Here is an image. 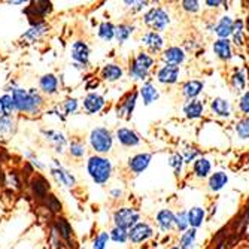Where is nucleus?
<instances>
[{"label": "nucleus", "instance_id": "nucleus-35", "mask_svg": "<svg viewBox=\"0 0 249 249\" xmlns=\"http://www.w3.org/2000/svg\"><path fill=\"white\" fill-rule=\"evenodd\" d=\"M206 221V209L201 206H193L188 211V222H190V229H200Z\"/></svg>", "mask_w": 249, "mask_h": 249}, {"label": "nucleus", "instance_id": "nucleus-6", "mask_svg": "<svg viewBox=\"0 0 249 249\" xmlns=\"http://www.w3.org/2000/svg\"><path fill=\"white\" fill-rule=\"evenodd\" d=\"M53 11H54L53 2H48V0H33V2H29L27 6L22 9V14L27 17L30 24H33V22L45 21V18L50 14H53Z\"/></svg>", "mask_w": 249, "mask_h": 249}, {"label": "nucleus", "instance_id": "nucleus-42", "mask_svg": "<svg viewBox=\"0 0 249 249\" xmlns=\"http://www.w3.org/2000/svg\"><path fill=\"white\" fill-rule=\"evenodd\" d=\"M61 112L66 117H71V115H76L79 109H81V103L76 97H67L63 100L61 106H60Z\"/></svg>", "mask_w": 249, "mask_h": 249}, {"label": "nucleus", "instance_id": "nucleus-54", "mask_svg": "<svg viewBox=\"0 0 249 249\" xmlns=\"http://www.w3.org/2000/svg\"><path fill=\"white\" fill-rule=\"evenodd\" d=\"M230 40L233 43V47L245 48L246 47V32H233Z\"/></svg>", "mask_w": 249, "mask_h": 249}, {"label": "nucleus", "instance_id": "nucleus-26", "mask_svg": "<svg viewBox=\"0 0 249 249\" xmlns=\"http://www.w3.org/2000/svg\"><path fill=\"white\" fill-rule=\"evenodd\" d=\"M138 91H139V97L142 99L145 106H151L160 99V89H158V87L152 81L143 82L138 88Z\"/></svg>", "mask_w": 249, "mask_h": 249}, {"label": "nucleus", "instance_id": "nucleus-52", "mask_svg": "<svg viewBox=\"0 0 249 249\" xmlns=\"http://www.w3.org/2000/svg\"><path fill=\"white\" fill-rule=\"evenodd\" d=\"M180 8H182L184 12H187L190 15H194L201 9L200 2H197V0H184V2H180Z\"/></svg>", "mask_w": 249, "mask_h": 249}, {"label": "nucleus", "instance_id": "nucleus-12", "mask_svg": "<svg viewBox=\"0 0 249 249\" xmlns=\"http://www.w3.org/2000/svg\"><path fill=\"white\" fill-rule=\"evenodd\" d=\"M51 30V26L48 24L47 21H40V22H33L30 24V27L21 35L19 42L26 43V45H32L36 43L39 40H42L45 36H47Z\"/></svg>", "mask_w": 249, "mask_h": 249}, {"label": "nucleus", "instance_id": "nucleus-37", "mask_svg": "<svg viewBox=\"0 0 249 249\" xmlns=\"http://www.w3.org/2000/svg\"><path fill=\"white\" fill-rule=\"evenodd\" d=\"M136 32V26L131 22H121V24L115 26V40L120 45H124Z\"/></svg>", "mask_w": 249, "mask_h": 249}, {"label": "nucleus", "instance_id": "nucleus-55", "mask_svg": "<svg viewBox=\"0 0 249 249\" xmlns=\"http://www.w3.org/2000/svg\"><path fill=\"white\" fill-rule=\"evenodd\" d=\"M24 157L27 158L29 164H30L32 167H35L36 170H43V169H45V164L39 160V157H37V155H35L32 151H27V152L24 154Z\"/></svg>", "mask_w": 249, "mask_h": 249}, {"label": "nucleus", "instance_id": "nucleus-23", "mask_svg": "<svg viewBox=\"0 0 249 249\" xmlns=\"http://www.w3.org/2000/svg\"><path fill=\"white\" fill-rule=\"evenodd\" d=\"M155 225L163 234H169L175 230V212L172 209H160L155 213Z\"/></svg>", "mask_w": 249, "mask_h": 249}, {"label": "nucleus", "instance_id": "nucleus-22", "mask_svg": "<svg viewBox=\"0 0 249 249\" xmlns=\"http://www.w3.org/2000/svg\"><path fill=\"white\" fill-rule=\"evenodd\" d=\"M39 91L43 96H55L60 93V78L55 73H45L39 78Z\"/></svg>", "mask_w": 249, "mask_h": 249}, {"label": "nucleus", "instance_id": "nucleus-44", "mask_svg": "<svg viewBox=\"0 0 249 249\" xmlns=\"http://www.w3.org/2000/svg\"><path fill=\"white\" fill-rule=\"evenodd\" d=\"M190 229L188 222V211H179L175 213V230L178 233H185Z\"/></svg>", "mask_w": 249, "mask_h": 249}, {"label": "nucleus", "instance_id": "nucleus-8", "mask_svg": "<svg viewBox=\"0 0 249 249\" xmlns=\"http://www.w3.org/2000/svg\"><path fill=\"white\" fill-rule=\"evenodd\" d=\"M48 170H50L51 178L55 180V184L64 188H69V190L76 187V176L71 170H67L58 160H55V158L50 163Z\"/></svg>", "mask_w": 249, "mask_h": 249}, {"label": "nucleus", "instance_id": "nucleus-20", "mask_svg": "<svg viewBox=\"0 0 249 249\" xmlns=\"http://www.w3.org/2000/svg\"><path fill=\"white\" fill-rule=\"evenodd\" d=\"M125 72L123 69V66L118 63H106L102 66V69L99 72V79L107 84H115L124 78Z\"/></svg>", "mask_w": 249, "mask_h": 249}, {"label": "nucleus", "instance_id": "nucleus-40", "mask_svg": "<svg viewBox=\"0 0 249 249\" xmlns=\"http://www.w3.org/2000/svg\"><path fill=\"white\" fill-rule=\"evenodd\" d=\"M40 205L47 209L50 213H54L55 216L57 215H60L61 213V211H63V205H61V201H60V198L55 196V194H48L47 197H45L42 201H40Z\"/></svg>", "mask_w": 249, "mask_h": 249}, {"label": "nucleus", "instance_id": "nucleus-38", "mask_svg": "<svg viewBox=\"0 0 249 249\" xmlns=\"http://www.w3.org/2000/svg\"><path fill=\"white\" fill-rule=\"evenodd\" d=\"M178 246L179 249H197V230L188 229L185 233L180 234Z\"/></svg>", "mask_w": 249, "mask_h": 249}, {"label": "nucleus", "instance_id": "nucleus-46", "mask_svg": "<svg viewBox=\"0 0 249 249\" xmlns=\"http://www.w3.org/2000/svg\"><path fill=\"white\" fill-rule=\"evenodd\" d=\"M107 233H109V239L117 245H125L128 242V230L112 227Z\"/></svg>", "mask_w": 249, "mask_h": 249}, {"label": "nucleus", "instance_id": "nucleus-3", "mask_svg": "<svg viewBox=\"0 0 249 249\" xmlns=\"http://www.w3.org/2000/svg\"><path fill=\"white\" fill-rule=\"evenodd\" d=\"M87 143L94 154L107 155L109 152H112V149H114L115 136L107 127L97 125V127L89 130L88 138H87Z\"/></svg>", "mask_w": 249, "mask_h": 249}, {"label": "nucleus", "instance_id": "nucleus-30", "mask_svg": "<svg viewBox=\"0 0 249 249\" xmlns=\"http://www.w3.org/2000/svg\"><path fill=\"white\" fill-rule=\"evenodd\" d=\"M193 175L197 179H208L212 175V163L206 157H198L193 163Z\"/></svg>", "mask_w": 249, "mask_h": 249}, {"label": "nucleus", "instance_id": "nucleus-4", "mask_svg": "<svg viewBox=\"0 0 249 249\" xmlns=\"http://www.w3.org/2000/svg\"><path fill=\"white\" fill-rule=\"evenodd\" d=\"M142 22L151 32L163 33L169 29L172 22V15L164 6H151L142 17Z\"/></svg>", "mask_w": 249, "mask_h": 249}, {"label": "nucleus", "instance_id": "nucleus-15", "mask_svg": "<svg viewBox=\"0 0 249 249\" xmlns=\"http://www.w3.org/2000/svg\"><path fill=\"white\" fill-rule=\"evenodd\" d=\"M180 67L160 64L155 71V81L161 85H175L180 79Z\"/></svg>", "mask_w": 249, "mask_h": 249}, {"label": "nucleus", "instance_id": "nucleus-48", "mask_svg": "<svg viewBox=\"0 0 249 249\" xmlns=\"http://www.w3.org/2000/svg\"><path fill=\"white\" fill-rule=\"evenodd\" d=\"M109 242H110L109 233L105 231V230H102V231H99V233L94 236V239H93V242H91V249H106Z\"/></svg>", "mask_w": 249, "mask_h": 249}, {"label": "nucleus", "instance_id": "nucleus-59", "mask_svg": "<svg viewBox=\"0 0 249 249\" xmlns=\"http://www.w3.org/2000/svg\"><path fill=\"white\" fill-rule=\"evenodd\" d=\"M99 85H100V79H99V78H91L89 81H87V84H85V89H87L88 93H91L93 89H96Z\"/></svg>", "mask_w": 249, "mask_h": 249}, {"label": "nucleus", "instance_id": "nucleus-41", "mask_svg": "<svg viewBox=\"0 0 249 249\" xmlns=\"http://www.w3.org/2000/svg\"><path fill=\"white\" fill-rule=\"evenodd\" d=\"M67 152L73 158V160H82L87 155V145L81 139H72L67 146Z\"/></svg>", "mask_w": 249, "mask_h": 249}, {"label": "nucleus", "instance_id": "nucleus-60", "mask_svg": "<svg viewBox=\"0 0 249 249\" xmlns=\"http://www.w3.org/2000/svg\"><path fill=\"white\" fill-rule=\"evenodd\" d=\"M225 3H227V2H221V0H206V2H205V5L209 9H218L219 6H222Z\"/></svg>", "mask_w": 249, "mask_h": 249}, {"label": "nucleus", "instance_id": "nucleus-33", "mask_svg": "<svg viewBox=\"0 0 249 249\" xmlns=\"http://www.w3.org/2000/svg\"><path fill=\"white\" fill-rule=\"evenodd\" d=\"M97 37L105 42V43H110L112 40H115V24L109 19L102 21L97 26Z\"/></svg>", "mask_w": 249, "mask_h": 249}, {"label": "nucleus", "instance_id": "nucleus-39", "mask_svg": "<svg viewBox=\"0 0 249 249\" xmlns=\"http://www.w3.org/2000/svg\"><path fill=\"white\" fill-rule=\"evenodd\" d=\"M133 60L138 63L139 66H142L143 69H146L148 72H151V73L155 69V64H157V58L154 55H151L149 53H146L145 50L139 51L138 54L133 57Z\"/></svg>", "mask_w": 249, "mask_h": 249}, {"label": "nucleus", "instance_id": "nucleus-16", "mask_svg": "<svg viewBox=\"0 0 249 249\" xmlns=\"http://www.w3.org/2000/svg\"><path fill=\"white\" fill-rule=\"evenodd\" d=\"M114 136H115V141L124 148H138L142 143L141 134L130 127H118Z\"/></svg>", "mask_w": 249, "mask_h": 249}, {"label": "nucleus", "instance_id": "nucleus-21", "mask_svg": "<svg viewBox=\"0 0 249 249\" xmlns=\"http://www.w3.org/2000/svg\"><path fill=\"white\" fill-rule=\"evenodd\" d=\"M233 27H234V19L229 14H224L215 21L212 33L216 36V39H230L233 35Z\"/></svg>", "mask_w": 249, "mask_h": 249}, {"label": "nucleus", "instance_id": "nucleus-25", "mask_svg": "<svg viewBox=\"0 0 249 249\" xmlns=\"http://www.w3.org/2000/svg\"><path fill=\"white\" fill-rule=\"evenodd\" d=\"M212 51L221 61H230L234 57V47L230 39H216L212 43Z\"/></svg>", "mask_w": 249, "mask_h": 249}, {"label": "nucleus", "instance_id": "nucleus-31", "mask_svg": "<svg viewBox=\"0 0 249 249\" xmlns=\"http://www.w3.org/2000/svg\"><path fill=\"white\" fill-rule=\"evenodd\" d=\"M128 78L133 81V82H148L149 78H151V72H148L146 69H143L142 66H139L136 63L133 58L130 60L128 63Z\"/></svg>", "mask_w": 249, "mask_h": 249}, {"label": "nucleus", "instance_id": "nucleus-51", "mask_svg": "<svg viewBox=\"0 0 249 249\" xmlns=\"http://www.w3.org/2000/svg\"><path fill=\"white\" fill-rule=\"evenodd\" d=\"M237 109L242 115L249 117V89H246L245 93L240 94L239 102H237Z\"/></svg>", "mask_w": 249, "mask_h": 249}, {"label": "nucleus", "instance_id": "nucleus-57", "mask_svg": "<svg viewBox=\"0 0 249 249\" xmlns=\"http://www.w3.org/2000/svg\"><path fill=\"white\" fill-rule=\"evenodd\" d=\"M8 182L9 184H12L15 188H21V176H19V173L18 172H9L8 173Z\"/></svg>", "mask_w": 249, "mask_h": 249}, {"label": "nucleus", "instance_id": "nucleus-49", "mask_svg": "<svg viewBox=\"0 0 249 249\" xmlns=\"http://www.w3.org/2000/svg\"><path fill=\"white\" fill-rule=\"evenodd\" d=\"M123 5H125V8L133 14H139L149 6V2H146V0H125Z\"/></svg>", "mask_w": 249, "mask_h": 249}, {"label": "nucleus", "instance_id": "nucleus-19", "mask_svg": "<svg viewBox=\"0 0 249 249\" xmlns=\"http://www.w3.org/2000/svg\"><path fill=\"white\" fill-rule=\"evenodd\" d=\"M30 191L33 194V197L40 203L48 194H51V182L40 173H36L29 182Z\"/></svg>", "mask_w": 249, "mask_h": 249}, {"label": "nucleus", "instance_id": "nucleus-27", "mask_svg": "<svg viewBox=\"0 0 249 249\" xmlns=\"http://www.w3.org/2000/svg\"><path fill=\"white\" fill-rule=\"evenodd\" d=\"M205 89V82L200 79H188L182 84V88H180V93H182L185 102L188 100H196L200 97V94Z\"/></svg>", "mask_w": 249, "mask_h": 249}, {"label": "nucleus", "instance_id": "nucleus-36", "mask_svg": "<svg viewBox=\"0 0 249 249\" xmlns=\"http://www.w3.org/2000/svg\"><path fill=\"white\" fill-rule=\"evenodd\" d=\"M230 85L236 93H245L246 91V85H248V76L243 69H234V72L230 76Z\"/></svg>", "mask_w": 249, "mask_h": 249}, {"label": "nucleus", "instance_id": "nucleus-61", "mask_svg": "<svg viewBox=\"0 0 249 249\" xmlns=\"http://www.w3.org/2000/svg\"><path fill=\"white\" fill-rule=\"evenodd\" d=\"M245 30H246V35L249 36V11H248L246 18H245Z\"/></svg>", "mask_w": 249, "mask_h": 249}, {"label": "nucleus", "instance_id": "nucleus-2", "mask_svg": "<svg viewBox=\"0 0 249 249\" xmlns=\"http://www.w3.org/2000/svg\"><path fill=\"white\" fill-rule=\"evenodd\" d=\"M85 170L93 184L103 187L110 182L112 175H114V163L106 155L91 154L87 158Z\"/></svg>", "mask_w": 249, "mask_h": 249}, {"label": "nucleus", "instance_id": "nucleus-18", "mask_svg": "<svg viewBox=\"0 0 249 249\" xmlns=\"http://www.w3.org/2000/svg\"><path fill=\"white\" fill-rule=\"evenodd\" d=\"M160 61H161V64L180 67L187 61V53L184 51L182 47L172 45V47H167L163 50V53L160 54Z\"/></svg>", "mask_w": 249, "mask_h": 249}, {"label": "nucleus", "instance_id": "nucleus-63", "mask_svg": "<svg viewBox=\"0 0 249 249\" xmlns=\"http://www.w3.org/2000/svg\"><path fill=\"white\" fill-rule=\"evenodd\" d=\"M169 249H179V246H178V245H175V246H170Z\"/></svg>", "mask_w": 249, "mask_h": 249}, {"label": "nucleus", "instance_id": "nucleus-13", "mask_svg": "<svg viewBox=\"0 0 249 249\" xmlns=\"http://www.w3.org/2000/svg\"><path fill=\"white\" fill-rule=\"evenodd\" d=\"M154 236V227L148 221H139L133 229L128 230V242L131 245L139 246L142 243H146Z\"/></svg>", "mask_w": 249, "mask_h": 249}, {"label": "nucleus", "instance_id": "nucleus-56", "mask_svg": "<svg viewBox=\"0 0 249 249\" xmlns=\"http://www.w3.org/2000/svg\"><path fill=\"white\" fill-rule=\"evenodd\" d=\"M45 114H47V117L57 118V121H60V123H66V115L61 112L60 106H54L51 109H47V110H45Z\"/></svg>", "mask_w": 249, "mask_h": 249}, {"label": "nucleus", "instance_id": "nucleus-14", "mask_svg": "<svg viewBox=\"0 0 249 249\" xmlns=\"http://www.w3.org/2000/svg\"><path fill=\"white\" fill-rule=\"evenodd\" d=\"M81 106L87 115H97L106 107V99L103 94H100L97 91H91L84 96Z\"/></svg>", "mask_w": 249, "mask_h": 249}, {"label": "nucleus", "instance_id": "nucleus-53", "mask_svg": "<svg viewBox=\"0 0 249 249\" xmlns=\"http://www.w3.org/2000/svg\"><path fill=\"white\" fill-rule=\"evenodd\" d=\"M48 243H50V248L51 249H61L63 245H64L63 239L60 237V234L57 233V230L53 227V225H51V233L48 236Z\"/></svg>", "mask_w": 249, "mask_h": 249}, {"label": "nucleus", "instance_id": "nucleus-11", "mask_svg": "<svg viewBox=\"0 0 249 249\" xmlns=\"http://www.w3.org/2000/svg\"><path fill=\"white\" fill-rule=\"evenodd\" d=\"M40 134H42V138L54 148V151L58 155H63L66 152L67 146H69L67 136L61 130H57V128H42Z\"/></svg>", "mask_w": 249, "mask_h": 249}, {"label": "nucleus", "instance_id": "nucleus-28", "mask_svg": "<svg viewBox=\"0 0 249 249\" xmlns=\"http://www.w3.org/2000/svg\"><path fill=\"white\" fill-rule=\"evenodd\" d=\"M53 227L57 230V233L63 239L64 245H69L71 242H73V229H72L71 222L67 221L64 216L57 215L53 221Z\"/></svg>", "mask_w": 249, "mask_h": 249}, {"label": "nucleus", "instance_id": "nucleus-32", "mask_svg": "<svg viewBox=\"0 0 249 249\" xmlns=\"http://www.w3.org/2000/svg\"><path fill=\"white\" fill-rule=\"evenodd\" d=\"M227 184H229V175L222 170L215 172L208 178V188L212 193H219L221 190L227 187Z\"/></svg>", "mask_w": 249, "mask_h": 249}, {"label": "nucleus", "instance_id": "nucleus-5", "mask_svg": "<svg viewBox=\"0 0 249 249\" xmlns=\"http://www.w3.org/2000/svg\"><path fill=\"white\" fill-rule=\"evenodd\" d=\"M141 221V212L134 206H118L112 213V222L114 227H120L124 230L133 229Z\"/></svg>", "mask_w": 249, "mask_h": 249}, {"label": "nucleus", "instance_id": "nucleus-45", "mask_svg": "<svg viewBox=\"0 0 249 249\" xmlns=\"http://www.w3.org/2000/svg\"><path fill=\"white\" fill-rule=\"evenodd\" d=\"M169 166L173 169V173L175 176H180L182 175V169L185 166V161H184V157L180 152H173L170 154L169 157Z\"/></svg>", "mask_w": 249, "mask_h": 249}, {"label": "nucleus", "instance_id": "nucleus-7", "mask_svg": "<svg viewBox=\"0 0 249 249\" xmlns=\"http://www.w3.org/2000/svg\"><path fill=\"white\" fill-rule=\"evenodd\" d=\"M89 58H91V48L85 40L78 39L71 45V60L75 69L85 71L89 66Z\"/></svg>", "mask_w": 249, "mask_h": 249}, {"label": "nucleus", "instance_id": "nucleus-34", "mask_svg": "<svg viewBox=\"0 0 249 249\" xmlns=\"http://www.w3.org/2000/svg\"><path fill=\"white\" fill-rule=\"evenodd\" d=\"M17 133V121L14 117H0V141H9Z\"/></svg>", "mask_w": 249, "mask_h": 249}, {"label": "nucleus", "instance_id": "nucleus-50", "mask_svg": "<svg viewBox=\"0 0 249 249\" xmlns=\"http://www.w3.org/2000/svg\"><path fill=\"white\" fill-rule=\"evenodd\" d=\"M182 157H184L185 164H191V163H194L197 158L201 157V155H200V149L198 148H196V146H187L184 149V152H182Z\"/></svg>", "mask_w": 249, "mask_h": 249}, {"label": "nucleus", "instance_id": "nucleus-10", "mask_svg": "<svg viewBox=\"0 0 249 249\" xmlns=\"http://www.w3.org/2000/svg\"><path fill=\"white\" fill-rule=\"evenodd\" d=\"M141 43H142V47H145L146 53H149L151 55L155 57V55H160L163 53L164 45H166V39L161 33L146 30L141 36Z\"/></svg>", "mask_w": 249, "mask_h": 249}, {"label": "nucleus", "instance_id": "nucleus-43", "mask_svg": "<svg viewBox=\"0 0 249 249\" xmlns=\"http://www.w3.org/2000/svg\"><path fill=\"white\" fill-rule=\"evenodd\" d=\"M15 107L12 102V96L9 93H5L0 96V117H14Z\"/></svg>", "mask_w": 249, "mask_h": 249}, {"label": "nucleus", "instance_id": "nucleus-24", "mask_svg": "<svg viewBox=\"0 0 249 249\" xmlns=\"http://www.w3.org/2000/svg\"><path fill=\"white\" fill-rule=\"evenodd\" d=\"M211 112L218 117V118H222V120H229L233 117V106H231V102L229 99H224V97H215L211 100Z\"/></svg>", "mask_w": 249, "mask_h": 249}, {"label": "nucleus", "instance_id": "nucleus-62", "mask_svg": "<svg viewBox=\"0 0 249 249\" xmlns=\"http://www.w3.org/2000/svg\"><path fill=\"white\" fill-rule=\"evenodd\" d=\"M9 5H24L26 2H24V0H14V2H12V0H11V2H8Z\"/></svg>", "mask_w": 249, "mask_h": 249}, {"label": "nucleus", "instance_id": "nucleus-1", "mask_svg": "<svg viewBox=\"0 0 249 249\" xmlns=\"http://www.w3.org/2000/svg\"><path fill=\"white\" fill-rule=\"evenodd\" d=\"M12 96L15 114L24 115H39L45 107V96L39 91V88H21L17 87L9 93Z\"/></svg>", "mask_w": 249, "mask_h": 249}, {"label": "nucleus", "instance_id": "nucleus-58", "mask_svg": "<svg viewBox=\"0 0 249 249\" xmlns=\"http://www.w3.org/2000/svg\"><path fill=\"white\" fill-rule=\"evenodd\" d=\"M109 196H110L112 200H120L124 196V190L121 187H114V188L109 190Z\"/></svg>", "mask_w": 249, "mask_h": 249}, {"label": "nucleus", "instance_id": "nucleus-29", "mask_svg": "<svg viewBox=\"0 0 249 249\" xmlns=\"http://www.w3.org/2000/svg\"><path fill=\"white\" fill-rule=\"evenodd\" d=\"M182 112L187 120H198L205 115V103H203L200 99L196 100H188L184 103L182 106Z\"/></svg>", "mask_w": 249, "mask_h": 249}, {"label": "nucleus", "instance_id": "nucleus-9", "mask_svg": "<svg viewBox=\"0 0 249 249\" xmlns=\"http://www.w3.org/2000/svg\"><path fill=\"white\" fill-rule=\"evenodd\" d=\"M138 102H139V91H138V88H133L121 97V100L117 106V117L121 120H125V121L131 120Z\"/></svg>", "mask_w": 249, "mask_h": 249}, {"label": "nucleus", "instance_id": "nucleus-17", "mask_svg": "<svg viewBox=\"0 0 249 249\" xmlns=\"http://www.w3.org/2000/svg\"><path fill=\"white\" fill-rule=\"evenodd\" d=\"M152 161V154L151 152H138L131 157H128L127 160V169L133 175H142L143 172L148 170Z\"/></svg>", "mask_w": 249, "mask_h": 249}, {"label": "nucleus", "instance_id": "nucleus-47", "mask_svg": "<svg viewBox=\"0 0 249 249\" xmlns=\"http://www.w3.org/2000/svg\"><path fill=\"white\" fill-rule=\"evenodd\" d=\"M234 131L240 139H249V117L240 118L234 124Z\"/></svg>", "mask_w": 249, "mask_h": 249}]
</instances>
